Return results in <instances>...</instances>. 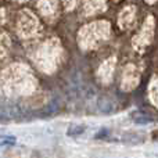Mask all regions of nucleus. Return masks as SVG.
Wrapping results in <instances>:
<instances>
[{"mask_svg": "<svg viewBox=\"0 0 158 158\" xmlns=\"http://www.w3.org/2000/svg\"><path fill=\"white\" fill-rule=\"evenodd\" d=\"M98 108H100V111L103 112V114H111V112L114 111V104L110 100H103V101H100Z\"/></svg>", "mask_w": 158, "mask_h": 158, "instance_id": "nucleus-1", "label": "nucleus"}, {"mask_svg": "<svg viewBox=\"0 0 158 158\" xmlns=\"http://www.w3.org/2000/svg\"><path fill=\"white\" fill-rule=\"evenodd\" d=\"M83 131H85L83 126H75L72 129V132H69V136H79L81 133H83Z\"/></svg>", "mask_w": 158, "mask_h": 158, "instance_id": "nucleus-2", "label": "nucleus"}, {"mask_svg": "<svg viewBox=\"0 0 158 158\" xmlns=\"http://www.w3.org/2000/svg\"><path fill=\"white\" fill-rule=\"evenodd\" d=\"M108 129H101L100 132H98L97 135H96V139H103V137H106V136H108Z\"/></svg>", "mask_w": 158, "mask_h": 158, "instance_id": "nucleus-3", "label": "nucleus"}]
</instances>
